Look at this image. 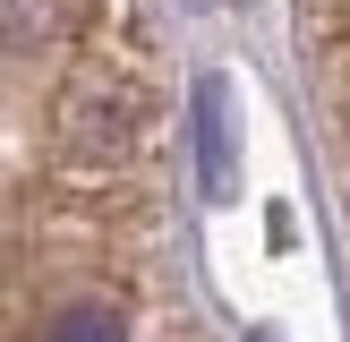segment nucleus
Here are the masks:
<instances>
[{
    "mask_svg": "<svg viewBox=\"0 0 350 342\" xmlns=\"http://www.w3.org/2000/svg\"><path fill=\"white\" fill-rule=\"evenodd\" d=\"M291 43H299V86L317 111L325 188H334L342 256H350V0H291Z\"/></svg>",
    "mask_w": 350,
    "mask_h": 342,
    "instance_id": "f03ea898",
    "label": "nucleus"
},
{
    "mask_svg": "<svg viewBox=\"0 0 350 342\" xmlns=\"http://www.w3.org/2000/svg\"><path fill=\"white\" fill-rule=\"evenodd\" d=\"M0 342H231L163 0H0Z\"/></svg>",
    "mask_w": 350,
    "mask_h": 342,
    "instance_id": "f257e3e1",
    "label": "nucleus"
}]
</instances>
